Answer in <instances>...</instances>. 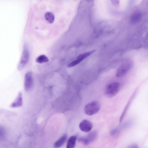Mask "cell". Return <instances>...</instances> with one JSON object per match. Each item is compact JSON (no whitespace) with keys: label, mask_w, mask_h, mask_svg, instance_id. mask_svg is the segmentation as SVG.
Returning a JSON list of instances; mask_svg holds the SVG:
<instances>
[{"label":"cell","mask_w":148,"mask_h":148,"mask_svg":"<svg viewBox=\"0 0 148 148\" xmlns=\"http://www.w3.org/2000/svg\"><path fill=\"white\" fill-rule=\"evenodd\" d=\"M98 135L97 132L94 131L90 133L86 138L81 139L80 141L84 145H88L94 141L97 137Z\"/></svg>","instance_id":"obj_7"},{"label":"cell","mask_w":148,"mask_h":148,"mask_svg":"<svg viewBox=\"0 0 148 148\" xmlns=\"http://www.w3.org/2000/svg\"><path fill=\"white\" fill-rule=\"evenodd\" d=\"M29 58V52L26 46H24L20 60L18 65V68L19 70H21L24 68L28 62Z\"/></svg>","instance_id":"obj_4"},{"label":"cell","mask_w":148,"mask_h":148,"mask_svg":"<svg viewBox=\"0 0 148 148\" xmlns=\"http://www.w3.org/2000/svg\"><path fill=\"white\" fill-rule=\"evenodd\" d=\"M101 106L99 103L96 101H94L86 105L84 108L86 113L89 116L96 114L100 111Z\"/></svg>","instance_id":"obj_2"},{"label":"cell","mask_w":148,"mask_h":148,"mask_svg":"<svg viewBox=\"0 0 148 148\" xmlns=\"http://www.w3.org/2000/svg\"><path fill=\"white\" fill-rule=\"evenodd\" d=\"M77 140V136H72L68 139L66 145V148H75Z\"/></svg>","instance_id":"obj_11"},{"label":"cell","mask_w":148,"mask_h":148,"mask_svg":"<svg viewBox=\"0 0 148 148\" xmlns=\"http://www.w3.org/2000/svg\"><path fill=\"white\" fill-rule=\"evenodd\" d=\"M94 51V50H93L80 54L77 57L76 60L73 61L68 64V67H71L78 64L84 60L92 54Z\"/></svg>","instance_id":"obj_5"},{"label":"cell","mask_w":148,"mask_h":148,"mask_svg":"<svg viewBox=\"0 0 148 148\" xmlns=\"http://www.w3.org/2000/svg\"><path fill=\"white\" fill-rule=\"evenodd\" d=\"M45 20L50 24L52 23L55 19V17L53 14L50 12L46 13L45 15Z\"/></svg>","instance_id":"obj_13"},{"label":"cell","mask_w":148,"mask_h":148,"mask_svg":"<svg viewBox=\"0 0 148 148\" xmlns=\"http://www.w3.org/2000/svg\"><path fill=\"white\" fill-rule=\"evenodd\" d=\"M79 127L82 131L86 132H88L91 130L93 128V125L90 121L84 119L80 123Z\"/></svg>","instance_id":"obj_8"},{"label":"cell","mask_w":148,"mask_h":148,"mask_svg":"<svg viewBox=\"0 0 148 148\" xmlns=\"http://www.w3.org/2000/svg\"><path fill=\"white\" fill-rule=\"evenodd\" d=\"M4 131L1 128H0V138H2L4 135Z\"/></svg>","instance_id":"obj_17"},{"label":"cell","mask_w":148,"mask_h":148,"mask_svg":"<svg viewBox=\"0 0 148 148\" xmlns=\"http://www.w3.org/2000/svg\"><path fill=\"white\" fill-rule=\"evenodd\" d=\"M127 148H139V147L137 144H133L129 145Z\"/></svg>","instance_id":"obj_16"},{"label":"cell","mask_w":148,"mask_h":148,"mask_svg":"<svg viewBox=\"0 0 148 148\" xmlns=\"http://www.w3.org/2000/svg\"><path fill=\"white\" fill-rule=\"evenodd\" d=\"M132 64L129 62L123 64L117 69L116 73L117 77L119 78L124 76L131 69Z\"/></svg>","instance_id":"obj_3"},{"label":"cell","mask_w":148,"mask_h":148,"mask_svg":"<svg viewBox=\"0 0 148 148\" xmlns=\"http://www.w3.org/2000/svg\"><path fill=\"white\" fill-rule=\"evenodd\" d=\"M142 17L141 14L139 12H135L132 16L131 22L132 24H135L138 22L141 19Z\"/></svg>","instance_id":"obj_12"},{"label":"cell","mask_w":148,"mask_h":148,"mask_svg":"<svg viewBox=\"0 0 148 148\" xmlns=\"http://www.w3.org/2000/svg\"><path fill=\"white\" fill-rule=\"evenodd\" d=\"M68 137L67 134H64L56 141L54 144L55 148H59L62 146L66 141Z\"/></svg>","instance_id":"obj_10"},{"label":"cell","mask_w":148,"mask_h":148,"mask_svg":"<svg viewBox=\"0 0 148 148\" xmlns=\"http://www.w3.org/2000/svg\"><path fill=\"white\" fill-rule=\"evenodd\" d=\"M33 85V79L32 73L29 72L26 73L25 75L24 88L26 91H30L32 88Z\"/></svg>","instance_id":"obj_6"},{"label":"cell","mask_w":148,"mask_h":148,"mask_svg":"<svg viewBox=\"0 0 148 148\" xmlns=\"http://www.w3.org/2000/svg\"><path fill=\"white\" fill-rule=\"evenodd\" d=\"M120 85L118 82H114L108 85L105 90V94L109 98L116 96L120 90Z\"/></svg>","instance_id":"obj_1"},{"label":"cell","mask_w":148,"mask_h":148,"mask_svg":"<svg viewBox=\"0 0 148 148\" xmlns=\"http://www.w3.org/2000/svg\"><path fill=\"white\" fill-rule=\"evenodd\" d=\"M118 131V129L115 128L112 130L110 132V135L112 136H114L117 134Z\"/></svg>","instance_id":"obj_15"},{"label":"cell","mask_w":148,"mask_h":148,"mask_svg":"<svg viewBox=\"0 0 148 148\" xmlns=\"http://www.w3.org/2000/svg\"><path fill=\"white\" fill-rule=\"evenodd\" d=\"M23 103L22 94L20 92L16 100L12 104L11 107L13 108H18L21 107Z\"/></svg>","instance_id":"obj_9"},{"label":"cell","mask_w":148,"mask_h":148,"mask_svg":"<svg viewBox=\"0 0 148 148\" xmlns=\"http://www.w3.org/2000/svg\"><path fill=\"white\" fill-rule=\"evenodd\" d=\"M36 61L37 63H42L48 62L49 60L45 55H42L38 57Z\"/></svg>","instance_id":"obj_14"}]
</instances>
